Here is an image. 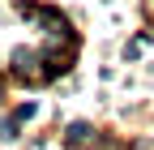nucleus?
<instances>
[{
	"mask_svg": "<svg viewBox=\"0 0 154 150\" xmlns=\"http://www.w3.org/2000/svg\"><path fill=\"white\" fill-rule=\"evenodd\" d=\"M34 111H38L34 103H22V107H17V120H30V116H34Z\"/></svg>",
	"mask_w": 154,
	"mask_h": 150,
	"instance_id": "3",
	"label": "nucleus"
},
{
	"mask_svg": "<svg viewBox=\"0 0 154 150\" xmlns=\"http://www.w3.org/2000/svg\"><path fill=\"white\" fill-rule=\"evenodd\" d=\"M90 137H94V129H90L86 120H77V124H69V142H73V146H77V142H90Z\"/></svg>",
	"mask_w": 154,
	"mask_h": 150,
	"instance_id": "1",
	"label": "nucleus"
},
{
	"mask_svg": "<svg viewBox=\"0 0 154 150\" xmlns=\"http://www.w3.org/2000/svg\"><path fill=\"white\" fill-rule=\"evenodd\" d=\"M0 137L13 142V137H17V120H0Z\"/></svg>",
	"mask_w": 154,
	"mask_h": 150,
	"instance_id": "2",
	"label": "nucleus"
}]
</instances>
